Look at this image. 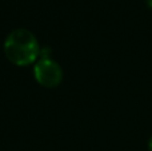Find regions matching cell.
<instances>
[{
    "label": "cell",
    "mask_w": 152,
    "mask_h": 151,
    "mask_svg": "<svg viewBox=\"0 0 152 151\" xmlns=\"http://www.w3.org/2000/svg\"><path fill=\"white\" fill-rule=\"evenodd\" d=\"M40 45L31 31L26 28H16L5 37V58L18 67H26L39 59Z\"/></svg>",
    "instance_id": "obj_1"
},
{
    "label": "cell",
    "mask_w": 152,
    "mask_h": 151,
    "mask_svg": "<svg viewBox=\"0 0 152 151\" xmlns=\"http://www.w3.org/2000/svg\"><path fill=\"white\" fill-rule=\"evenodd\" d=\"M34 76L40 86L47 88H55L63 80V70L56 60L37 59L34 67Z\"/></svg>",
    "instance_id": "obj_2"
},
{
    "label": "cell",
    "mask_w": 152,
    "mask_h": 151,
    "mask_svg": "<svg viewBox=\"0 0 152 151\" xmlns=\"http://www.w3.org/2000/svg\"><path fill=\"white\" fill-rule=\"evenodd\" d=\"M148 151H152V135H151L150 141H148Z\"/></svg>",
    "instance_id": "obj_3"
},
{
    "label": "cell",
    "mask_w": 152,
    "mask_h": 151,
    "mask_svg": "<svg viewBox=\"0 0 152 151\" xmlns=\"http://www.w3.org/2000/svg\"><path fill=\"white\" fill-rule=\"evenodd\" d=\"M145 1H147V5H148V7H150L151 10H152V0H145Z\"/></svg>",
    "instance_id": "obj_4"
}]
</instances>
